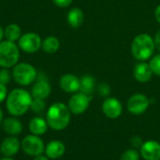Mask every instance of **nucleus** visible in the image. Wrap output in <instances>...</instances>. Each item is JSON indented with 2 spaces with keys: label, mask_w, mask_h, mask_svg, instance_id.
Instances as JSON below:
<instances>
[{
  "label": "nucleus",
  "mask_w": 160,
  "mask_h": 160,
  "mask_svg": "<svg viewBox=\"0 0 160 160\" xmlns=\"http://www.w3.org/2000/svg\"><path fill=\"white\" fill-rule=\"evenodd\" d=\"M33 97L26 90L14 89L7 96L6 107L9 114L14 117L22 116L30 108Z\"/></svg>",
  "instance_id": "f257e3e1"
},
{
  "label": "nucleus",
  "mask_w": 160,
  "mask_h": 160,
  "mask_svg": "<svg viewBox=\"0 0 160 160\" xmlns=\"http://www.w3.org/2000/svg\"><path fill=\"white\" fill-rule=\"evenodd\" d=\"M70 110L63 103H54L47 110L46 121L48 125L53 130L65 129L70 122Z\"/></svg>",
  "instance_id": "f03ea898"
},
{
  "label": "nucleus",
  "mask_w": 160,
  "mask_h": 160,
  "mask_svg": "<svg viewBox=\"0 0 160 160\" xmlns=\"http://www.w3.org/2000/svg\"><path fill=\"white\" fill-rule=\"evenodd\" d=\"M156 49L154 39L148 34L136 36L131 43V53L139 61H145L152 58Z\"/></svg>",
  "instance_id": "7ed1b4c3"
},
{
  "label": "nucleus",
  "mask_w": 160,
  "mask_h": 160,
  "mask_svg": "<svg viewBox=\"0 0 160 160\" xmlns=\"http://www.w3.org/2000/svg\"><path fill=\"white\" fill-rule=\"evenodd\" d=\"M20 48L10 41H0V67L9 69L13 68L19 61Z\"/></svg>",
  "instance_id": "20e7f679"
},
{
  "label": "nucleus",
  "mask_w": 160,
  "mask_h": 160,
  "mask_svg": "<svg viewBox=\"0 0 160 160\" xmlns=\"http://www.w3.org/2000/svg\"><path fill=\"white\" fill-rule=\"evenodd\" d=\"M36 68L25 62L17 63L12 70V76L14 81L20 86H28L32 84L37 78Z\"/></svg>",
  "instance_id": "39448f33"
},
{
  "label": "nucleus",
  "mask_w": 160,
  "mask_h": 160,
  "mask_svg": "<svg viewBox=\"0 0 160 160\" xmlns=\"http://www.w3.org/2000/svg\"><path fill=\"white\" fill-rule=\"evenodd\" d=\"M42 44V40L39 35L34 32L24 33L18 41V46L23 52L28 54L36 53L39 50Z\"/></svg>",
  "instance_id": "423d86ee"
},
{
  "label": "nucleus",
  "mask_w": 160,
  "mask_h": 160,
  "mask_svg": "<svg viewBox=\"0 0 160 160\" xmlns=\"http://www.w3.org/2000/svg\"><path fill=\"white\" fill-rule=\"evenodd\" d=\"M22 148L23 152L31 157L42 155L45 151L43 141L37 135H28L22 141Z\"/></svg>",
  "instance_id": "0eeeda50"
},
{
  "label": "nucleus",
  "mask_w": 160,
  "mask_h": 160,
  "mask_svg": "<svg viewBox=\"0 0 160 160\" xmlns=\"http://www.w3.org/2000/svg\"><path fill=\"white\" fill-rule=\"evenodd\" d=\"M91 100V95H87L82 92H76L70 97L68 107L71 113L75 115H80L87 110Z\"/></svg>",
  "instance_id": "6e6552de"
},
{
  "label": "nucleus",
  "mask_w": 160,
  "mask_h": 160,
  "mask_svg": "<svg viewBox=\"0 0 160 160\" xmlns=\"http://www.w3.org/2000/svg\"><path fill=\"white\" fill-rule=\"evenodd\" d=\"M150 100L142 93H136L132 95L128 101V110L133 115H141L144 113L149 108Z\"/></svg>",
  "instance_id": "1a4fd4ad"
},
{
  "label": "nucleus",
  "mask_w": 160,
  "mask_h": 160,
  "mask_svg": "<svg viewBox=\"0 0 160 160\" xmlns=\"http://www.w3.org/2000/svg\"><path fill=\"white\" fill-rule=\"evenodd\" d=\"M102 111L106 117L110 119H116L122 114L123 107L118 99L109 97L105 99L102 104Z\"/></svg>",
  "instance_id": "9d476101"
},
{
  "label": "nucleus",
  "mask_w": 160,
  "mask_h": 160,
  "mask_svg": "<svg viewBox=\"0 0 160 160\" xmlns=\"http://www.w3.org/2000/svg\"><path fill=\"white\" fill-rule=\"evenodd\" d=\"M59 86L65 92L76 93L80 91V78L72 74H63L59 79Z\"/></svg>",
  "instance_id": "9b49d317"
},
{
  "label": "nucleus",
  "mask_w": 160,
  "mask_h": 160,
  "mask_svg": "<svg viewBox=\"0 0 160 160\" xmlns=\"http://www.w3.org/2000/svg\"><path fill=\"white\" fill-rule=\"evenodd\" d=\"M141 155L145 160H160V143L148 141L141 147Z\"/></svg>",
  "instance_id": "f8f14e48"
},
{
  "label": "nucleus",
  "mask_w": 160,
  "mask_h": 160,
  "mask_svg": "<svg viewBox=\"0 0 160 160\" xmlns=\"http://www.w3.org/2000/svg\"><path fill=\"white\" fill-rule=\"evenodd\" d=\"M20 147V141L15 136H10L2 141L0 145V151L6 157H11L19 152Z\"/></svg>",
  "instance_id": "ddd939ff"
},
{
  "label": "nucleus",
  "mask_w": 160,
  "mask_h": 160,
  "mask_svg": "<svg viewBox=\"0 0 160 160\" xmlns=\"http://www.w3.org/2000/svg\"><path fill=\"white\" fill-rule=\"evenodd\" d=\"M51 85L46 79H39L37 81L31 90V95L35 99H46L51 93Z\"/></svg>",
  "instance_id": "4468645a"
},
{
  "label": "nucleus",
  "mask_w": 160,
  "mask_h": 160,
  "mask_svg": "<svg viewBox=\"0 0 160 160\" xmlns=\"http://www.w3.org/2000/svg\"><path fill=\"white\" fill-rule=\"evenodd\" d=\"M153 75V72L149 63L146 62H140L134 68V77L137 81L141 83L148 82Z\"/></svg>",
  "instance_id": "2eb2a0df"
},
{
  "label": "nucleus",
  "mask_w": 160,
  "mask_h": 160,
  "mask_svg": "<svg viewBox=\"0 0 160 160\" xmlns=\"http://www.w3.org/2000/svg\"><path fill=\"white\" fill-rule=\"evenodd\" d=\"M66 151L65 144L59 141H52L45 147V154L49 158L57 159L64 156Z\"/></svg>",
  "instance_id": "dca6fc26"
},
{
  "label": "nucleus",
  "mask_w": 160,
  "mask_h": 160,
  "mask_svg": "<svg viewBox=\"0 0 160 160\" xmlns=\"http://www.w3.org/2000/svg\"><path fill=\"white\" fill-rule=\"evenodd\" d=\"M3 130L10 136H18L22 131V123L14 117H8L2 122Z\"/></svg>",
  "instance_id": "f3484780"
},
{
  "label": "nucleus",
  "mask_w": 160,
  "mask_h": 160,
  "mask_svg": "<svg viewBox=\"0 0 160 160\" xmlns=\"http://www.w3.org/2000/svg\"><path fill=\"white\" fill-rule=\"evenodd\" d=\"M67 20L68 25L73 27V28H77L80 27L84 20V13L83 11L79 8H71L67 16Z\"/></svg>",
  "instance_id": "a211bd4d"
},
{
  "label": "nucleus",
  "mask_w": 160,
  "mask_h": 160,
  "mask_svg": "<svg viewBox=\"0 0 160 160\" xmlns=\"http://www.w3.org/2000/svg\"><path fill=\"white\" fill-rule=\"evenodd\" d=\"M48 123L41 117L33 118L29 123V130L32 134L40 136L46 133L48 129Z\"/></svg>",
  "instance_id": "6ab92c4d"
},
{
  "label": "nucleus",
  "mask_w": 160,
  "mask_h": 160,
  "mask_svg": "<svg viewBox=\"0 0 160 160\" xmlns=\"http://www.w3.org/2000/svg\"><path fill=\"white\" fill-rule=\"evenodd\" d=\"M96 88V79L89 74L82 75L80 78V92L91 95Z\"/></svg>",
  "instance_id": "aec40b11"
},
{
  "label": "nucleus",
  "mask_w": 160,
  "mask_h": 160,
  "mask_svg": "<svg viewBox=\"0 0 160 160\" xmlns=\"http://www.w3.org/2000/svg\"><path fill=\"white\" fill-rule=\"evenodd\" d=\"M60 47L59 40L54 36H48L42 41L41 48L47 54H54Z\"/></svg>",
  "instance_id": "412c9836"
},
{
  "label": "nucleus",
  "mask_w": 160,
  "mask_h": 160,
  "mask_svg": "<svg viewBox=\"0 0 160 160\" xmlns=\"http://www.w3.org/2000/svg\"><path fill=\"white\" fill-rule=\"evenodd\" d=\"M4 35L6 40L15 42L16 41H19L22 34L21 27L17 24H9L4 29Z\"/></svg>",
  "instance_id": "4be33fe9"
},
{
  "label": "nucleus",
  "mask_w": 160,
  "mask_h": 160,
  "mask_svg": "<svg viewBox=\"0 0 160 160\" xmlns=\"http://www.w3.org/2000/svg\"><path fill=\"white\" fill-rule=\"evenodd\" d=\"M30 108L35 113H41L45 109V102H44V100L33 98Z\"/></svg>",
  "instance_id": "5701e85b"
},
{
  "label": "nucleus",
  "mask_w": 160,
  "mask_h": 160,
  "mask_svg": "<svg viewBox=\"0 0 160 160\" xmlns=\"http://www.w3.org/2000/svg\"><path fill=\"white\" fill-rule=\"evenodd\" d=\"M149 65L151 67V70H152L153 74L160 76V54L154 56L151 58V60L149 62Z\"/></svg>",
  "instance_id": "b1692460"
},
{
  "label": "nucleus",
  "mask_w": 160,
  "mask_h": 160,
  "mask_svg": "<svg viewBox=\"0 0 160 160\" xmlns=\"http://www.w3.org/2000/svg\"><path fill=\"white\" fill-rule=\"evenodd\" d=\"M10 79H11V74L8 69L3 68L2 70H0V83L4 85H8L10 82Z\"/></svg>",
  "instance_id": "393cba45"
},
{
  "label": "nucleus",
  "mask_w": 160,
  "mask_h": 160,
  "mask_svg": "<svg viewBox=\"0 0 160 160\" xmlns=\"http://www.w3.org/2000/svg\"><path fill=\"white\" fill-rule=\"evenodd\" d=\"M120 160H139V154L135 150H128L121 156Z\"/></svg>",
  "instance_id": "a878e982"
},
{
  "label": "nucleus",
  "mask_w": 160,
  "mask_h": 160,
  "mask_svg": "<svg viewBox=\"0 0 160 160\" xmlns=\"http://www.w3.org/2000/svg\"><path fill=\"white\" fill-rule=\"evenodd\" d=\"M98 91L99 95L106 97L111 93V88L107 83H101L98 86Z\"/></svg>",
  "instance_id": "bb28decb"
},
{
  "label": "nucleus",
  "mask_w": 160,
  "mask_h": 160,
  "mask_svg": "<svg viewBox=\"0 0 160 160\" xmlns=\"http://www.w3.org/2000/svg\"><path fill=\"white\" fill-rule=\"evenodd\" d=\"M8 96V88L7 85L0 83V103H2Z\"/></svg>",
  "instance_id": "cd10ccee"
},
{
  "label": "nucleus",
  "mask_w": 160,
  "mask_h": 160,
  "mask_svg": "<svg viewBox=\"0 0 160 160\" xmlns=\"http://www.w3.org/2000/svg\"><path fill=\"white\" fill-rule=\"evenodd\" d=\"M73 0H52V2L59 8H67L71 5Z\"/></svg>",
  "instance_id": "c85d7f7f"
},
{
  "label": "nucleus",
  "mask_w": 160,
  "mask_h": 160,
  "mask_svg": "<svg viewBox=\"0 0 160 160\" xmlns=\"http://www.w3.org/2000/svg\"><path fill=\"white\" fill-rule=\"evenodd\" d=\"M131 144L135 147V148H140L142 146L143 142H142V139L141 137L135 136L131 139Z\"/></svg>",
  "instance_id": "c756f323"
},
{
  "label": "nucleus",
  "mask_w": 160,
  "mask_h": 160,
  "mask_svg": "<svg viewBox=\"0 0 160 160\" xmlns=\"http://www.w3.org/2000/svg\"><path fill=\"white\" fill-rule=\"evenodd\" d=\"M154 41H155V46L156 49L160 53V29L157 32L155 38H154Z\"/></svg>",
  "instance_id": "7c9ffc66"
},
{
  "label": "nucleus",
  "mask_w": 160,
  "mask_h": 160,
  "mask_svg": "<svg viewBox=\"0 0 160 160\" xmlns=\"http://www.w3.org/2000/svg\"><path fill=\"white\" fill-rule=\"evenodd\" d=\"M155 15H156V19L157 21L160 24V5H158L156 8V11H155Z\"/></svg>",
  "instance_id": "2f4dec72"
},
{
  "label": "nucleus",
  "mask_w": 160,
  "mask_h": 160,
  "mask_svg": "<svg viewBox=\"0 0 160 160\" xmlns=\"http://www.w3.org/2000/svg\"><path fill=\"white\" fill-rule=\"evenodd\" d=\"M49 157L46 156H42V155H39V156H37V157H35V158L34 160H49L48 159Z\"/></svg>",
  "instance_id": "473e14b6"
},
{
  "label": "nucleus",
  "mask_w": 160,
  "mask_h": 160,
  "mask_svg": "<svg viewBox=\"0 0 160 160\" xmlns=\"http://www.w3.org/2000/svg\"><path fill=\"white\" fill-rule=\"evenodd\" d=\"M3 38H5V35H4V29L2 28V26L0 25V41H3Z\"/></svg>",
  "instance_id": "72a5a7b5"
},
{
  "label": "nucleus",
  "mask_w": 160,
  "mask_h": 160,
  "mask_svg": "<svg viewBox=\"0 0 160 160\" xmlns=\"http://www.w3.org/2000/svg\"><path fill=\"white\" fill-rule=\"evenodd\" d=\"M2 122H3V111H2V109L0 108V124H1Z\"/></svg>",
  "instance_id": "f704fd0d"
},
{
  "label": "nucleus",
  "mask_w": 160,
  "mask_h": 160,
  "mask_svg": "<svg viewBox=\"0 0 160 160\" xmlns=\"http://www.w3.org/2000/svg\"><path fill=\"white\" fill-rule=\"evenodd\" d=\"M0 160H14L12 159V158H10V157H5V158H2V159Z\"/></svg>",
  "instance_id": "c9c22d12"
}]
</instances>
